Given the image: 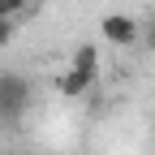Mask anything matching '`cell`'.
<instances>
[{
  "mask_svg": "<svg viewBox=\"0 0 155 155\" xmlns=\"http://www.w3.org/2000/svg\"><path fill=\"white\" fill-rule=\"evenodd\" d=\"M99 35L108 39L112 48H134V43H142V26L134 22L129 13H108L104 22H99Z\"/></svg>",
  "mask_w": 155,
  "mask_h": 155,
  "instance_id": "obj_2",
  "label": "cell"
},
{
  "mask_svg": "<svg viewBox=\"0 0 155 155\" xmlns=\"http://www.w3.org/2000/svg\"><path fill=\"white\" fill-rule=\"evenodd\" d=\"M30 99H35V86L26 73H0V116L5 121H17V116L30 112Z\"/></svg>",
  "mask_w": 155,
  "mask_h": 155,
  "instance_id": "obj_1",
  "label": "cell"
},
{
  "mask_svg": "<svg viewBox=\"0 0 155 155\" xmlns=\"http://www.w3.org/2000/svg\"><path fill=\"white\" fill-rule=\"evenodd\" d=\"M69 69L99 78V48H95V43H78V48H73V61H69Z\"/></svg>",
  "mask_w": 155,
  "mask_h": 155,
  "instance_id": "obj_4",
  "label": "cell"
},
{
  "mask_svg": "<svg viewBox=\"0 0 155 155\" xmlns=\"http://www.w3.org/2000/svg\"><path fill=\"white\" fill-rule=\"evenodd\" d=\"M39 9V0H0V17L5 22H17V17H30Z\"/></svg>",
  "mask_w": 155,
  "mask_h": 155,
  "instance_id": "obj_5",
  "label": "cell"
},
{
  "mask_svg": "<svg viewBox=\"0 0 155 155\" xmlns=\"http://www.w3.org/2000/svg\"><path fill=\"white\" fill-rule=\"evenodd\" d=\"M91 86H95V78H91V73H78V69H65L61 78H56V91H61V95H69V99L86 95Z\"/></svg>",
  "mask_w": 155,
  "mask_h": 155,
  "instance_id": "obj_3",
  "label": "cell"
},
{
  "mask_svg": "<svg viewBox=\"0 0 155 155\" xmlns=\"http://www.w3.org/2000/svg\"><path fill=\"white\" fill-rule=\"evenodd\" d=\"M13 30H17V22H5V17H0V48L13 39Z\"/></svg>",
  "mask_w": 155,
  "mask_h": 155,
  "instance_id": "obj_7",
  "label": "cell"
},
{
  "mask_svg": "<svg viewBox=\"0 0 155 155\" xmlns=\"http://www.w3.org/2000/svg\"><path fill=\"white\" fill-rule=\"evenodd\" d=\"M142 43H147V48L155 52V13L147 17V26H142Z\"/></svg>",
  "mask_w": 155,
  "mask_h": 155,
  "instance_id": "obj_6",
  "label": "cell"
}]
</instances>
